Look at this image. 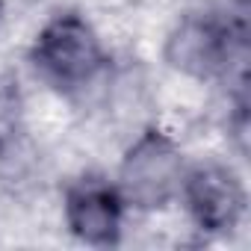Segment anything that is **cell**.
I'll return each instance as SVG.
<instances>
[{
    "label": "cell",
    "mask_w": 251,
    "mask_h": 251,
    "mask_svg": "<svg viewBox=\"0 0 251 251\" xmlns=\"http://www.w3.org/2000/svg\"><path fill=\"white\" fill-rule=\"evenodd\" d=\"M183 154L172 133L145 130L133 139L118 169V195L136 210H163L183 186Z\"/></svg>",
    "instance_id": "obj_1"
},
{
    "label": "cell",
    "mask_w": 251,
    "mask_h": 251,
    "mask_svg": "<svg viewBox=\"0 0 251 251\" xmlns=\"http://www.w3.org/2000/svg\"><path fill=\"white\" fill-rule=\"evenodd\" d=\"M166 62L189 77V80H210V77H230L233 68L242 71L245 42L242 33L213 15H183L166 36L163 45Z\"/></svg>",
    "instance_id": "obj_2"
},
{
    "label": "cell",
    "mask_w": 251,
    "mask_h": 251,
    "mask_svg": "<svg viewBox=\"0 0 251 251\" xmlns=\"http://www.w3.org/2000/svg\"><path fill=\"white\" fill-rule=\"evenodd\" d=\"M33 62L56 86H86L103 68V45L86 18L65 12L39 30Z\"/></svg>",
    "instance_id": "obj_3"
},
{
    "label": "cell",
    "mask_w": 251,
    "mask_h": 251,
    "mask_svg": "<svg viewBox=\"0 0 251 251\" xmlns=\"http://www.w3.org/2000/svg\"><path fill=\"white\" fill-rule=\"evenodd\" d=\"M180 195L189 219L210 233L236 227L245 210L242 180L230 166H222V163H204L189 175H183Z\"/></svg>",
    "instance_id": "obj_4"
},
{
    "label": "cell",
    "mask_w": 251,
    "mask_h": 251,
    "mask_svg": "<svg viewBox=\"0 0 251 251\" xmlns=\"http://www.w3.org/2000/svg\"><path fill=\"white\" fill-rule=\"evenodd\" d=\"M65 225L68 230L89 245H112L121 233L124 201L115 186L83 177L65 192Z\"/></svg>",
    "instance_id": "obj_5"
},
{
    "label": "cell",
    "mask_w": 251,
    "mask_h": 251,
    "mask_svg": "<svg viewBox=\"0 0 251 251\" xmlns=\"http://www.w3.org/2000/svg\"><path fill=\"white\" fill-rule=\"evenodd\" d=\"M233 3H239V6H245V0H233Z\"/></svg>",
    "instance_id": "obj_6"
}]
</instances>
